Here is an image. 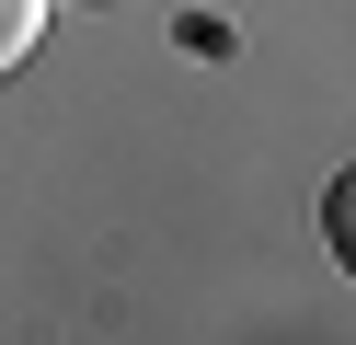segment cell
I'll use <instances>...</instances> for the list:
<instances>
[{
	"instance_id": "obj_1",
	"label": "cell",
	"mask_w": 356,
	"mask_h": 345,
	"mask_svg": "<svg viewBox=\"0 0 356 345\" xmlns=\"http://www.w3.org/2000/svg\"><path fill=\"white\" fill-rule=\"evenodd\" d=\"M47 12H58V0H0V81H12V69L47 46Z\"/></svg>"
}]
</instances>
